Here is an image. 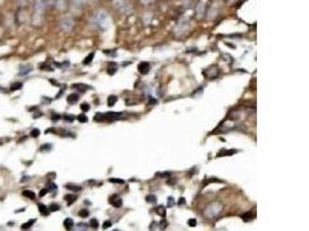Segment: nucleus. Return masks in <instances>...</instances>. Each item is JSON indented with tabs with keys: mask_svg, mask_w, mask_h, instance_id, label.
Wrapping results in <instances>:
<instances>
[{
	"mask_svg": "<svg viewBox=\"0 0 309 231\" xmlns=\"http://www.w3.org/2000/svg\"><path fill=\"white\" fill-rule=\"evenodd\" d=\"M91 22L94 23L96 29H99L101 31H104V30H107V29L109 28L110 18L107 12H104V10H99L97 13H95Z\"/></svg>",
	"mask_w": 309,
	"mask_h": 231,
	"instance_id": "nucleus-1",
	"label": "nucleus"
},
{
	"mask_svg": "<svg viewBox=\"0 0 309 231\" xmlns=\"http://www.w3.org/2000/svg\"><path fill=\"white\" fill-rule=\"evenodd\" d=\"M222 209H224V206H222L221 202L214 201L206 206L203 214H204V216L206 218H214V217L218 216L219 214L222 212Z\"/></svg>",
	"mask_w": 309,
	"mask_h": 231,
	"instance_id": "nucleus-2",
	"label": "nucleus"
},
{
	"mask_svg": "<svg viewBox=\"0 0 309 231\" xmlns=\"http://www.w3.org/2000/svg\"><path fill=\"white\" fill-rule=\"evenodd\" d=\"M45 2L43 0H36L35 6H34V14H33V22L34 24H41L45 12Z\"/></svg>",
	"mask_w": 309,
	"mask_h": 231,
	"instance_id": "nucleus-3",
	"label": "nucleus"
},
{
	"mask_svg": "<svg viewBox=\"0 0 309 231\" xmlns=\"http://www.w3.org/2000/svg\"><path fill=\"white\" fill-rule=\"evenodd\" d=\"M73 25H74V21H73L71 18H66V19H64L60 21L59 28L62 29L64 33H68V31H71L72 30Z\"/></svg>",
	"mask_w": 309,
	"mask_h": 231,
	"instance_id": "nucleus-4",
	"label": "nucleus"
},
{
	"mask_svg": "<svg viewBox=\"0 0 309 231\" xmlns=\"http://www.w3.org/2000/svg\"><path fill=\"white\" fill-rule=\"evenodd\" d=\"M112 2H114V6L119 10L120 12H126V10L128 8V1L126 0H112Z\"/></svg>",
	"mask_w": 309,
	"mask_h": 231,
	"instance_id": "nucleus-5",
	"label": "nucleus"
},
{
	"mask_svg": "<svg viewBox=\"0 0 309 231\" xmlns=\"http://www.w3.org/2000/svg\"><path fill=\"white\" fill-rule=\"evenodd\" d=\"M196 12H197V18L198 19H203L204 15L206 14V6H205L204 1H199L196 7Z\"/></svg>",
	"mask_w": 309,
	"mask_h": 231,
	"instance_id": "nucleus-6",
	"label": "nucleus"
},
{
	"mask_svg": "<svg viewBox=\"0 0 309 231\" xmlns=\"http://www.w3.org/2000/svg\"><path fill=\"white\" fill-rule=\"evenodd\" d=\"M209 19H214V18H217L219 14V6L218 4H213V5L211 6V8L209 10Z\"/></svg>",
	"mask_w": 309,
	"mask_h": 231,
	"instance_id": "nucleus-7",
	"label": "nucleus"
},
{
	"mask_svg": "<svg viewBox=\"0 0 309 231\" xmlns=\"http://www.w3.org/2000/svg\"><path fill=\"white\" fill-rule=\"evenodd\" d=\"M110 203L114 206L115 208H119V207H122V205H123V201H122V199L119 197H117V195H112V197L110 198Z\"/></svg>",
	"mask_w": 309,
	"mask_h": 231,
	"instance_id": "nucleus-8",
	"label": "nucleus"
},
{
	"mask_svg": "<svg viewBox=\"0 0 309 231\" xmlns=\"http://www.w3.org/2000/svg\"><path fill=\"white\" fill-rule=\"evenodd\" d=\"M138 69H139V73L140 74H143V75H146L149 71V64L146 63V61H144V63H140L138 66Z\"/></svg>",
	"mask_w": 309,
	"mask_h": 231,
	"instance_id": "nucleus-9",
	"label": "nucleus"
},
{
	"mask_svg": "<svg viewBox=\"0 0 309 231\" xmlns=\"http://www.w3.org/2000/svg\"><path fill=\"white\" fill-rule=\"evenodd\" d=\"M38 210H39V213L42 214L43 216H48L49 213H50L49 207L44 206V205H42V203H39V205H38Z\"/></svg>",
	"mask_w": 309,
	"mask_h": 231,
	"instance_id": "nucleus-10",
	"label": "nucleus"
},
{
	"mask_svg": "<svg viewBox=\"0 0 309 231\" xmlns=\"http://www.w3.org/2000/svg\"><path fill=\"white\" fill-rule=\"evenodd\" d=\"M33 71V67L30 66V65H26V66H22L21 67V69L19 71V74L20 75H26V74H28V73H30Z\"/></svg>",
	"mask_w": 309,
	"mask_h": 231,
	"instance_id": "nucleus-11",
	"label": "nucleus"
},
{
	"mask_svg": "<svg viewBox=\"0 0 309 231\" xmlns=\"http://www.w3.org/2000/svg\"><path fill=\"white\" fill-rule=\"evenodd\" d=\"M105 119H118L120 118V116L122 113H119V112H108V113H105Z\"/></svg>",
	"mask_w": 309,
	"mask_h": 231,
	"instance_id": "nucleus-12",
	"label": "nucleus"
},
{
	"mask_svg": "<svg viewBox=\"0 0 309 231\" xmlns=\"http://www.w3.org/2000/svg\"><path fill=\"white\" fill-rule=\"evenodd\" d=\"M188 20H182L181 22H180V24L177 25V28H176V30H178L180 29V33H182V31H184L186 28H188Z\"/></svg>",
	"mask_w": 309,
	"mask_h": 231,
	"instance_id": "nucleus-13",
	"label": "nucleus"
},
{
	"mask_svg": "<svg viewBox=\"0 0 309 231\" xmlns=\"http://www.w3.org/2000/svg\"><path fill=\"white\" fill-rule=\"evenodd\" d=\"M78 101H79V95L78 94H71V95H68V97H67V102L70 104H74Z\"/></svg>",
	"mask_w": 309,
	"mask_h": 231,
	"instance_id": "nucleus-14",
	"label": "nucleus"
},
{
	"mask_svg": "<svg viewBox=\"0 0 309 231\" xmlns=\"http://www.w3.org/2000/svg\"><path fill=\"white\" fill-rule=\"evenodd\" d=\"M73 225H74V222H73V220L72 218H66L65 221H64V226L66 228V229H72L73 228Z\"/></svg>",
	"mask_w": 309,
	"mask_h": 231,
	"instance_id": "nucleus-15",
	"label": "nucleus"
},
{
	"mask_svg": "<svg viewBox=\"0 0 309 231\" xmlns=\"http://www.w3.org/2000/svg\"><path fill=\"white\" fill-rule=\"evenodd\" d=\"M23 194L24 197H27V198H29V199H31V200H34L35 198H36V195H35V193L34 192H31V191H23Z\"/></svg>",
	"mask_w": 309,
	"mask_h": 231,
	"instance_id": "nucleus-16",
	"label": "nucleus"
},
{
	"mask_svg": "<svg viewBox=\"0 0 309 231\" xmlns=\"http://www.w3.org/2000/svg\"><path fill=\"white\" fill-rule=\"evenodd\" d=\"M116 71H117V68H116V65H115L114 63H110V67L108 68V74L112 75V74H115V73H116Z\"/></svg>",
	"mask_w": 309,
	"mask_h": 231,
	"instance_id": "nucleus-17",
	"label": "nucleus"
},
{
	"mask_svg": "<svg viewBox=\"0 0 309 231\" xmlns=\"http://www.w3.org/2000/svg\"><path fill=\"white\" fill-rule=\"evenodd\" d=\"M66 187L68 188V190H71V191H75V192H79V191H81V187H80V186H76V185H72V184H67Z\"/></svg>",
	"mask_w": 309,
	"mask_h": 231,
	"instance_id": "nucleus-18",
	"label": "nucleus"
},
{
	"mask_svg": "<svg viewBox=\"0 0 309 231\" xmlns=\"http://www.w3.org/2000/svg\"><path fill=\"white\" fill-rule=\"evenodd\" d=\"M94 56H95V53L91 52V54L88 56V57L85 58V60H83V64H85V65H88V64H91V60H93V58H94Z\"/></svg>",
	"mask_w": 309,
	"mask_h": 231,
	"instance_id": "nucleus-19",
	"label": "nucleus"
},
{
	"mask_svg": "<svg viewBox=\"0 0 309 231\" xmlns=\"http://www.w3.org/2000/svg\"><path fill=\"white\" fill-rule=\"evenodd\" d=\"M117 102V97L116 96H109L108 97V105L109 106H112L115 105V103Z\"/></svg>",
	"mask_w": 309,
	"mask_h": 231,
	"instance_id": "nucleus-20",
	"label": "nucleus"
},
{
	"mask_svg": "<svg viewBox=\"0 0 309 231\" xmlns=\"http://www.w3.org/2000/svg\"><path fill=\"white\" fill-rule=\"evenodd\" d=\"M242 218L244 221H250L254 218V214L252 213H246V214H243L242 215Z\"/></svg>",
	"mask_w": 309,
	"mask_h": 231,
	"instance_id": "nucleus-21",
	"label": "nucleus"
},
{
	"mask_svg": "<svg viewBox=\"0 0 309 231\" xmlns=\"http://www.w3.org/2000/svg\"><path fill=\"white\" fill-rule=\"evenodd\" d=\"M157 213L159 215H161L162 217H166V208L165 207H157Z\"/></svg>",
	"mask_w": 309,
	"mask_h": 231,
	"instance_id": "nucleus-22",
	"label": "nucleus"
},
{
	"mask_svg": "<svg viewBox=\"0 0 309 231\" xmlns=\"http://www.w3.org/2000/svg\"><path fill=\"white\" fill-rule=\"evenodd\" d=\"M35 222H36V220H30V221H29V222H27V223H24L23 225H22V229H23V230H26V229H29V228H30V226L33 225V224H34V223H35Z\"/></svg>",
	"mask_w": 309,
	"mask_h": 231,
	"instance_id": "nucleus-23",
	"label": "nucleus"
},
{
	"mask_svg": "<svg viewBox=\"0 0 309 231\" xmlns=\"http://www.w3.org/2000/svg\"><path fill=\"white\" fill-rule=\"evenodd\" d=\"M21 88H22V83H21V82H16V83L12 84V87H10V89H12L13 92H14V90H19Z\"/></svg>",
	"mask_w": 309,
	"mask_h": 231,
	"instance_id": "nucleus-24",
	"label": "nucleus"
},
{
	"mask_svg": "<svg viewBox=\"0 0 309 231\" xmlns=\"http://www.w3.org/2000/svg\"><path fill=\"white\" fill-rule=\"evenodd\" d=\"M49 209H50V212H57V210L60 209V206L57 205V203H52V205H50Z\"/></svg>",
	"mask_w": 309,
	"mask_h": 231,
	"instance_id": "nucleus-25",
	"label": "nucleus"
},
{
	"mask_svg": "<svg viewBox=\"0 0 309 231\" xmlns=\"http://www.w3.org/2000/svg\"><path fill=\"white\" fill-rule=\"evenodd\" d=\"M89 225L93 228V229H97V226H99V222L96 218H91V222H89Z\"/></svg>",
	"mask_w": 309,
	"mask_h": 231,
	"instance_id": "nucleus-26",
	"label": "nucleus"
},
{
	"mask_svg": "<svg viewBox=\"0 0 309 231\" xmlns=\"http://www.w3.org/2000/svg\"><path fill=\"white\" fill-rule=\"evenodd\" d=\"M65 199H66V201H67V203H68V205H72L73 202L75 201L76 198L74 197V195H66V197H65Z\"/></svg>",
	"mask_w": 309,
	"mask_h": 231,
	"instance_id": "nucleus-27",
	"label": "nucleus"
},
{
	"mask_svg": "<svg viewBox=\"0 0 309 231\" xmlns=\"http://www.w3.org/2000/svg\"><path fill=\"white\" fill-rule=\"evenodd\" d=\"M146 201L149 203H155L157 202V197L155 195H147L146 197Z\"/></svg>",
	"mask_w": 309,
	"mask_h": 231,
	"instance_id": "nucleus-28",
	"label": "nucleus"
},
{
	"mask_svg": "<svg viewBox=\"0 0 309 231\" xmlns=\"http://www.w3.org/2000/svg\"><path fill=\"white\" fill-rule=\"evenodd\" d=\"M104 119H105V116L102 115V113H97V115L94 117V120L95 121H102V120H104Z\"/></svg>",
	"mask_w": 309,
	"mask_h": 231,
	"instance_id": "nucleus-29",
	"label": "nucleus"
},
{
	"mask_svg": "<svg viewBox=\"0 0 309 231\" xmlns=\"http://www.w3.org/2000/svg\"><path fill=\"white\" fill-rule=\"evenodd\" d=\"M78 120L80 121V123H87L88 118H87V116H85V115H79L78 116Z\"/></svg>",
	"mask_w": 309,
	"mask_h": 231,
	"instance_id": "nucleus-30",
	"label": "nucleus"
},
{
	"mask_svg": "<svg viewBox=\"0 0 309 231\" xmlns=\"http://www.w3.org/2000/svg\"><path fill=\"white\" fill-rule=\"evenodd\" d=\"M79 215H80L81 217H87L89 215V212H88L87 209H81L80 212H79Z\"/></svg>",
	"mask_w": 309,
	"mask_h": 231,
	"instance_id": "nucleus-31",
	"label": "nucleus"
},
{
	"mask_svg": "<svg viewBox=\"0 0 309 231\" xmlns=\"http://www.w3.org/2000/svg\"><path fill=\"white\" fill-rule=\"evenodd\" d=\"M39 133H41V132H39V130H37V128H34V130L30 132V134H31L33 138H37L38 135H39Z\"/></svg>",
	"mask_w": 309,
	"mask_h": 231,
	"instance_id": "nucleus-32",
	"label": "nucleus"
},
{
	"mask_svg": "<svg viewBox=\"0 0 309 231\" xmlns=\"http://www.w3.org/2000/svg\"><path fill=\"white\" fill-rule=\"evenodd\" d=\"M188 224H189V226H196L197 225V221H196V218H190L189 221H188Z\"/></svg>",
	"mask_w": 309,
	"mask_h": 231,
	"instance_id": "nucleus-33",
	"label": "nucleus"
},
{
	"mask_svg": "<svg viewBox=\"0 0 309 231\" xmlns=\"http://www.w3.org/2000/svg\"><path fill=\"white\" fill-rule=\"evenodd\" d=\"M72 1H73V4L75 6H82L85 4L86 0H72Z\"/></svg>",
	"mask_w": 309,
	"mask_h": 231,
	"instance_id": "nucleus-34",
	"label": "nucleus"
},
{
	"mask_svg": "<svg viewBox=\"0 0 309 231\" xmlns=\"http://www.w3.org/2000/svg\"><path fill=\"white\" fill-rule=\"evenodd\" d=\"M89 109H91V108H89V104H87V103H82V104H81V110L82 111H88Z\"/></svg>",
	"mask_w": 309,
	"mask_h": 231,
	"instance_id": "nucleus-35",
	"label": "nucleus"
},
{
	"mask_svg": "<svg viewBox=\"0 0 309 231\" xmlns=\"http://www.w3.org/2000/svg\"><path fill=\"white\" fill-rule=\"evenodd\" d=\"M56 190H57V185H55V184H52V183L49 184L48 191H56Z\"/></svg>",
	"mask_w": 309,
	"mask_h": 231,
	"instance_id": "nucleus-36",
	"label": "nucleus"
},
{
	"mask_svg": "<svg viewBox=\"0 0 309 231\" xmlns=\"http://www.w3.org/2000/svg\"><path fill=\"white\" fill-rule=\"evenodd\" d=\"M110 182L111 183H117V184H124V180H122V179H115V178H112V179H110Z\"/></svg>",
	"mask_w": 309,
	"mask_h": 231,
	"instance_id": "nucleus-37",
	"label": "nucleus"
},
{
	"mask_svg": "<svg viewBox=\"0 0 309 231\" xmlns=\"http://www.w3.org/2000/svg\"><path fill=\"white\" fill-rule=\"evenodd\" d=\"M51 149V144H44V146H42L41 147V150H50Z\"/></svg>",
	"mask_w": 309,
	"mask_h": 231,
	"instance_id": "nucleus-38",
	"label": "nucleus"
},
{
	"mask_svg": "<svg viewBox=\"0 0 309 231\" xmlns=\"http://www.w3.org/2000/svg\"><path fill=\"white\" fill-rule=\"evenodd\" d=\"M76 229L78 230H87V224H79Z\"/></svg>",
	"mask_w": 309,
	"mask_h": 231,
	"instance_id": "nucleus-39",
	"label": "nucleus"
},
{
	"mask_svg": "<svg viewBox=\"0 0 309 231\" xmlns=\"http://www.w3.org/2000/svg\"><path fill=\"white\" fill-rule=\"evenodd\" d=\"M110 226H111V222L107 221V222L103 223V229H108V228H110Z\"/></svg>",
	"mask_w": 309,
	"mask_h": 231,
	"instance_id": "nucleus-40",
	"label": "nucleus"
},
{
	"mask_svg": "<svg viewBox=\"0 0 309 231\" xmlns=\"http://www.w3.org/2000/svg\"><path fill=\"white\" fill-rule=\"evenodd\" d=\"M48 192H49L48 188H44V190H42V191H41V193H39V197H44V195H45V194H47Z\"/></svg>",
	"mask_w": 309,
	"mask_h": 231,
	"instance_id": "nucleus-41",
	"label": "nucleus"
},
{
	"mask_svg": "<svg viewBox=\"0 0 309 231\" xmlns=\"http://www.w3.org/2000/svg\"><path fill=\"white\" fill-rule=\"evenodd\" d=\"M153 1H154V0H140V2L144 4V5H148V4H151Z\"/></svg>",
	"mask_w": 309,
	"mask_h": 231,
	"instance_id": "nucleus-42",
	"label": "nucleus"
},
{
	"mask_svg": "<svg viewBox=\"0 0 309 231\" xmlns=\"http://www.w3.org/2000/svg\"><path fill=\"white\" fill-rule=\"evenodd\" d=\"M74 119V117H72L71 115H67V116H65V120H67V121H72Z\"/></svg>",
	"mask_w": 309,
	"mask_h": 231,
	"instance_id": "nucleus-43",
	"label": "nucleus"
},
{
	"mask_svg": "<svg viewBox=\"0 0 309 231\" xmlns=\"http://www.w3.org/2000/svg\"><path fill=\"white\" fill-rule=\"evenodd\" d=\"M168 206H174V198H169L168 199Z\"/></svg>",
	"mask_w": 309,
	"mask_h": 231,
	"instance_id": "nucleus-44",
	"label": "nucleus"
},
{
	"mask_svg": "<svg viewBox=\"0 0 309 231\" xmlns=\"http://www.w3.org/2000/svg\"><path fill=\"white\" fill-rule=\"evenodd\" d=\"M58 119H60V116L59 115H52V120H58Z\"/></svg>",
	"mask_w": 309,
	"mask_h": 231,
	"instance_id": "nucleus-45",
	"label": "nucleus"
},
{
	"mask_svg": "<svg viewBox=\"0 0 309 231\" xmlns=\"http://www.w3.org/2000/svg\"><path fill=\"white\" fill-rule=\"evenodd\" d=\"M184 203H185L184 198H181V199H180V201H178V205H184Z\"/></svg>",
	"mask_w": 309,
	"mask_h": 231,
	"instance_id": "nucleus-46",
	"label": "nucleus"
},
{
	"mask_svg": "<svg viewBox=\"0 0 309 231\" xmlns=\"http://www.w3.org/2000/svg\"><path fill=\"white\" fill-rule=\"evenodd\" d=\"M45 4H53L55 2V0H43Z\"/></svg>",
	"mask_w": 309,
	"mask_h": 231,
	"instance_id": "nucleus-47",
	"label": "nucleus"
},
{
	"mask_svg": "<svg viewBox=\"0 0 309 231\" xmlns=\"http://www.w3.org/2000/svg\"><path fill=\"white\" fill-rule=\"evenodd\" d=\"M160 225H162V228H166V226H167V222L166 221H162L161 223H160Z\"/></svg>",
	"mask_w": 309,
	"mask_h": 231,
	"instance_id": "nucleus-48",
	"label": "nucleus"
}]
</instances>
